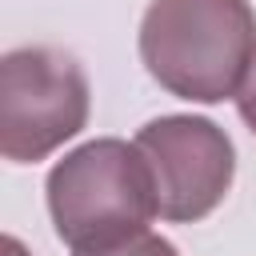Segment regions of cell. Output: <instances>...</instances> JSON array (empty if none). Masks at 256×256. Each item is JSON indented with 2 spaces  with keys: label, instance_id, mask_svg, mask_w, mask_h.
Returning a JSON list of instances; mask_svg holds the SVG:
<instances>
[{
  "label": "cell",
  "instance_id": "cell-2",
  "mask_svg": "<svg viewBox=\"0 0 256 256\" xmlns=\"http://www.w3.org/2000/svg\"><path fill=\"white\" fill-rule=\"evenodd\" d=\"M48 212L72 252H100L148 232L156 188L136 144L88 140L48 172Z\"/></svg>",
  "mask_w": 256,
  "mask_h": 256
},
{
  "label": "cell",
  "instance_id": "cell-6",
  "mask_svg": "<svg viewBox=\"0 0 256 256\" xmlns=\"http://www.w3.org/2000/svg\"><path fill=\"white\" fill-rule=\"evenodd\" d=\"M236 112H240V120L256 132V60H252V68H248V80H244L240 92H236Z\"/></svg>",
  "mask_w": 256,
  "mask_h": 256
},
{
  "label": "cell",
  "instance_id": "cell-5",
  "mask_svg": "<svg viewBox=\"0 0 256 256\" xmlns=\"http://www.w3.org/2000/svg\"><path fill=\"white\" fill-rule=\"evenodd\" d=\"M76 256H180V252H176V244H172V240L144 232V236L124 240V244H116V248H100V252H76Z\"/></svg>",
  "mask_w": 256,
  "mask_h": 256
},
{
  "label": "cell",
  "instance_id": "cell-7",
  "mask_svg": "<svg viewBox=\"0 0 256 256\" xmlns=\"http://www.w3.org/2000/svg\"><path fill=\"white\" fill-rule=\"evenodd\" d=\"M4 256H28V252H24V244L16 236H4Z\"/></svg>",
  "mask_w": 256,
  "mask_h": 256
},
{
  "label": "cell",
  "instance_id": "cell-3",
  "mask_svg": "<svg viewBox=\"0 0 256 256\" xmlns=\"http://www.w3.org/2000/svg\"><path fill=\"white\" fill-rule=\"evenodd\" d=\"M88 76L76 56L32 44L0 60V156L36 164L88 124Z\"/></svg>",
  "mask_w": 256,
  "mask_h": 256
},
{
  "label": "cell",
  "instance_id": "cell-1",
  "mask_svg": "<svg viewBox=\"0 0 256 256\" xmlns=\"http://www.w3.org/2000/svg\"><path fill=\"white\" fill-rule=\"evenodd\" d=\"M140 60L172 96L220 104L240 92L256 60V12L248 0H152Z\"/></svg>",
  "mask_w": 256,
  "mask_h": 256
},
{
  "label": "cell",
  "instance_id": "cell-4",
  "mask_svg": "<svg viewBox=\"0 0 256 256\" xmlns=\"http://www.w3.org/2000/svg\"><path fill=\"white\" fill-rule=\"evenodd\" d=\"M132 144L148 160L160 220H204L232 188L236 148L228 132L204 116H160L144 124Z\"/></svg>",
  "mask_w": 256,
  "mask_h": 256
}]
</instances>
